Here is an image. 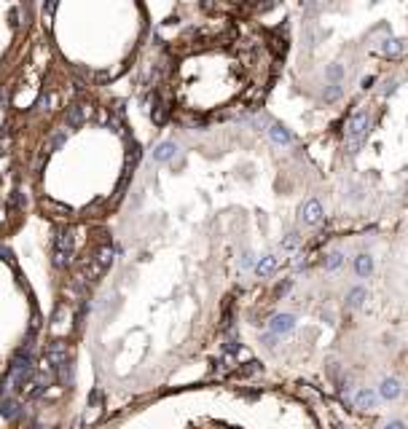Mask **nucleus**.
Here are the masks:
<instances>
[{"label": "nucleus", "instance_id": "nucleus-1", "mask_svg": "<svg viewBox=\"0 0 408 429\" xmlns=\"http://www.w3.org/2000/svg\"><path fill=\"white\" fill-rule=\"evenodd\" d=\"M368 126H370L368 110H357L349 118V124H346V145H349V153H357V148L363 145V140L368 137Z\"/></svg>", "mask_w": 408, "mask_h": 429}, {"label": "nucleus", "instance_id": "nucleus-2", "mask_svg": "<svg viewBox=\"0 0 408 429\" xmlns=\"http://www.w3.org/2000/svg\"><path fill=\"white\" fill-rule=\"evenodd\" d=\"M73 244H76V236L73 231H59L57 239H54V263L59 268H65L70 263V258H73Z\"/></svg>", "mask_w": 408, "mask_h": 429}, {"label": "nucleus", "instance_id": "nucleus-3", "mask_svg": "<svg viewBox=\"0 0 408 429\" xmlns=\"http://www.w3.org/2000/svg\"><path fill=\"white\" fill-rule=\"evenodd\" d=\"M298 218H301L304 225H320L322 218H325V209H322V204L317 199H309L301 204V209H298Z\"/></svg>", "mask_w": 408, "mask_h": 429}, {"label": "nucleus", "instance_id": "nucleus-4", "mask_svg": "<svg viewBox=\"0 0 408 429\" xmlns=\"http://www.w3.org/2000/svg\"><path fill=\"white\" fill-rule=\"evenodd\" d=\"M46 360H49V365L54 367V371H62L67 376V365H70V357H67V346L62 341H57L49 346V352H46Z\"/></svg>", "mask_w": 408, "mask_h": 429}, {"label": "nucleus", "instance_id": "nucleus-5", "mask_svg": "<svg viewBox=\"0 0 408 429\" xmlns=\"http://www.w3.org/2000/svg\"><path fill=\"white\" fill-rule=\"evenodd\" d=\"M269 327H271L274 336H287V333L295 327V314H274Z\"/></svg>", "mask_w": 408, "mask_h": 429}, {"label": "nucleus", "instance_id": "nucleus-6", "mask_svg": "<svg viewBox=\"0 0 408 429\" xmlns=\"http://www.w3.org/2000/svg\"><path fill=\"white\" fill-rule=\"evenodd\" d=\"M400 381L398 378H381V384H379V397L381 400H398L400 397Z\"/></svg>", "mask_w": 408, "mask_h": 429}, {"label": "nucleus", "instance_id": "nucleus-7", "mask_svg": "<svg viewBox=\"0 0 408 429\" xmlns=\"http://www.w3.org/2000/svg\"><path fill=\"white\" fill-rule=\"evenodd\" d=\"M175 153H177V145H175V142H159V145H156V150H153V161H159V164L172 161Z\"/></svg>", "mask_w": 408, "mask_h": 429}, {"label": "nucleus", "instance_id": "nucleus-8", "mask_svg": "<svg viewBox=\"0 0 408 429\" xmlns=\"http://www.w3.org/2000/svg\"><path fill=\"white\" fill-rule=\"evenodd\" d=\"M269 137L277 142V145H290V142H293L290 129L282 126V124H271V126H269Z\"/></svg>", "mask_w": 408, "mask_h": 429}, {"label": "nucleus", "instance_id": "nucleus-9", "mask_svg": "<svg viewBox=\"0 0 408 429\" xmlns=\"http://www.w3.org/2000/svg\"><path fill=\"white\" fill-rule=\"evenodd\" d=\"M280 268V258L277 255H266V258H261L258 263H255V274L258 277H269V274H274Z\"/></svg>", "mask_w": 408, "mask_h": 429}, {"label": "nucleus", "instance_id": "nucleus-10", "mask_svg": "<svg viewBox=\"0 0 408 429\" xmlns=\"http://www.w3.org/2000/svg\"><path fill=\"white\" fill-rule=\"evenodd\" d=\"M355 402H357V408H376L379 395L370 386H365V389H360L357 395H355Z\"/></svg>", "mask_w": 408, "mask_h": 429}, {"label": "nucleus", "instance_id": "nucleus-11", "mask_svg": "<svg viewBox=\"0 0 408 429\" xmlns=\"http://www.w3.org/2000/svg\"><path fill=\"white\" fill-rule=\"evenodd\" d=\"M370 271H374V258L368 252H360L355 258V274L357 277H370Z\"/></svg>", "mask_w": 408, "mask_h": 429}, {"label": "nucleus", "instance_id": "nucleus-12", "mask_svg": "<svg viewBox=\"0 0 408 429\" xmlns=\"http://www.w3.org/2000/svg\"><path fill=\"white\" fill-rule=\"evenodd\" d=\"M365 298H368L365 287H352L349 292H346V306H349V308H360V306L365 303Z\"/></svg>", "mask_w": 408, "mask_h": 429}, {"label": "nucleus", "instance_id": "nucleus-13", "mask_svg": "<svg viewBox=\"0 0 408 429\" xmlns=\"http://www.w3.org/2000/svg\"><path fill=\"white\" fill-rule=\"evenodd\" d=\"M405 49V41L403 38H387L381 43V54L384 56H395V54H400Z\"/></svg>", "mask_w": 408, "mask_h": 429}, {"label": "nucleus", "instance_id": "nucleus-14", "mask_svg": "<svg viewBox=\"0 0 408 429\" xmlns=\"http://www.w3.org/2000/svg\"><path fill=\"white\" fill-rule=\"evenodd\" d=\"M19 408H22V405L16 400H3V402H0V413H3L6 419H19V416H22Z\"/></svg>", "mask_w": 408, "mask_h": 429}, {"label": "nucleus", "instance_id": "nucleus-15", "mask_svg": "<svg viewBox=\"0 0 408 429\" xmlns=\"http://www.w3.org/2000/svg\"><path fill=\"white\" fill-rule=\"evenodd\" d=\"M46 384H49V376H46V373H41L38 378L32 381V386H30V397H41L43 392H46Z\"/></svg>", "mask_w": 408, "mask_h": 429}, {"label": "nucleus", "instance_id": "nucleus-16", "mask_svg": "<svg viewBox=\"0 0 408 429\" xmlns=\"http://www.w3.org/2000/svg\"><path fill=\"white\" fill-rule=\"evenodd\" d=\"M341 94H344L341 83H328V86H325V94H322V100H325V102H336Z\"/></svg>", "mask_w": 408, "mask_h": 429}, {"label": "nucleus", "instance_id": "nucleus-17", "mask_svg": "<svg viewBox=\"0 0 408 429\" xmlns=\"http://www.w3.org/2000/svg\"><path fill=\"white\" fill-rule=\"evenodd\" d=\"M325 75H328L330 83H341V78H344V67H341L339 62H333V65L325 70Z\"/></svg>", "mask_w": 408, "mask_h": 429}, {"label": "nucleus", "instance_id": "nucleus-18", "mask_svg": "<svg viewBox=\"0 0 408 429\" xmlns=\"http://www.w3.org/2000/svg\"><path fill=\"white\" fill-rule=\"evenodd\" d=\"M81 121H83V107L73 105V107H70V113H67V126H78Z\"/></svg>", "mask_w": 408, "mask_h": 429}, {"label": "nucleus", "instance_id": "nucleus-19", "mask_svg": "<svg viewBox=\"0 0 408 429\" xmlns=\"http://www.w3.org/2000/svg\"><path fill=\"white\" fill-rule=\"evenodd\" d=\"M341 263H344V255H341V252H330L328 260H325V271H336Z\"/></svg>", "mask_w": 408, "mask_h": 429}, {"label": "nucleus", "instance_id": "nucleus-20", "mask_svg": "<svg viewBox=\"0 0 408 429\" xmlns=\"http://www.w3.org/2000/svg\"><path fill=\"white\" fill-rule=\"evenodd\" d=\"M298 244H301V236H298L295 231H293V233H287L285 239H282V249H295Z\"/></svg>", "mask_w": 408, "mask_h": 429}, {"label": "nucleus", "instance_id": "nucleus-21", "mask_svg": "<svg viewBox=\"0 0 408 429\" xmlns=\"http://www.w3.org/2000/svg\"><path fill=\"white\" fill-rule=\"evenodd\" d=\"M54 102H57V94H46V97L41 100V107H43V110H51Z\"/></svg>", "mask_w": 408, "mask_h": 429}, {"label": "nucleus", "instance_id": "nucleus-22", "mask_svg": "<svg viewBox=\"0 0 408 429\" xmlns=\"http://www.w3.org/2000/svg\"><path fill=\"white\" fill-rule=\"evenodd\" d=\"M62 145H65V134H57V137L51 140V148L57 150V148H62Z\"/></svg>", "mask_w": 408, "mask_h": 429}, {"label": "nucleus", "instance_id": "nucleus-23", "mask_svg": "<svg viewBox=\"0 0 408 429\" xmlns=\"http://www.w3.org/2000/svg\"><path fill=\"white\" fill-rule=\"evenodd\" d=\"M374 75H368V78H363V81H360V89H370V86H374Z\"/></svg>", "mask_w": 408, "mask_h": 429}, {"label": "nucleus", "instance_id": "nucleus-24", "mask_svg": "<svg viewBox=\"0 0 408 429\" xmlns=\"http://www.w3.org/2000/svg\"><path fill=\"white\" fill-rule=\"evenodd\" d=\"M236 352H239V343H234V341L226 343V354H236Z\"/></svg>", "mask_w": 408, "mask_h": 429}, {"label": "nucleus", "instance_id": "nucleus-25", "mask_svg": "<svg viewBox=\"0 0 408 429\" xmlns=\"http://www.w3.org/2000/svg\"><path fill=\"white\" fill-rule=\"evenodd\" d=\"M387 429H405V424H403L400 419H395V421H390V424H387Z\"/></svg>", "mask_w": 408, "mask_h": 429}, {"label": "nucleus", "instance_id": "nucleus-26", "mask_svg": "<svg viewBox=\"0 0 408 429\" xmlns=\"http://www.w3.org/2000/svg\"><path fill=\"white\" fill-rule=\"evenodd\" d=\"M250 266H253V255L245 252V258H242V268H250Z\"/></svg>", "mask_w": 408, "mask_h": 429}, {"label": "nucleus", "instance_id": "nucleus-27", "mask_svg": "<svg viewBox=\"0 0 408 429\" xmlns=\"http://www.w3.org/2000/svg\"><path fill=\"white\" fill-rule=\"evenodd\" d=\"M274 341H277V336H274V333H271V336H266V338H263V343H266V346H274Z\"/></svg>", "mask_w": 408, "mask_h": 429}, {"label": "nucleus", "instance_id": "nucleus-28", "mask_svg": "<svg viewBox=\"0 0 408 429\" xmlns=\"http://www.w3.org/2000/svg\"><path fill=\"white\" fill-rule=\"evenodd\" d=\"M14 204H16V207H22V204H25V199H22V193H16V196H14Z\"/></svg>", "mask_w": 408, "mask_h": 429}, {"label": "nucleus", "instance_id": "nucleus-29", "mask_svg": "<svg viewBox=\"0 0 408 429\" xmlns=\"http://www.w3.org/2000/svg\"><path fill=\"white\" fill-rule=\"evenodd\" d=\"M3 142H6V134L0 137V156H3V153H6V145H3Z\"/></svg>", "mask_w": 408, "mask_h": 429}, {"label": "nucleus", "instance_id": "nucleus-30", "mask_svg": "<svg viewBox=\"0 0 408 429\" xmlns=\"http://www.w3.org/2000/svg\"><path fill=\"white\" fill-rule=\"evenodd\" d=\"M30 429H43V426H30Z\"/></svg>", "mask_w": 408, "mask_h": 429}]
</instances>
